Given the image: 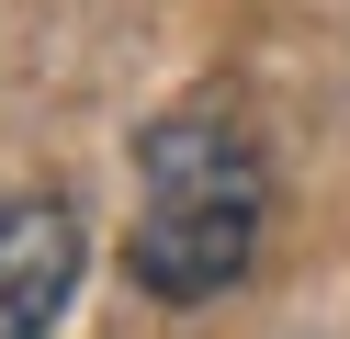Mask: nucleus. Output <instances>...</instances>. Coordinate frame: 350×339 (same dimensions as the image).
I'll use <instances>...</instances> for the list:
<instances>
[{
	"label": "nucleus",
	"mask_w": 350,
	"mask_h": 339,
	"mask_svg": "<svg viewBox=\"0 0 350 339\" xmlns=\"http://www.w3.org/2000/svg\"><path fill=\"white\" fill-rule=\"evenodd\" d=\"M136 283L159 294V305H204V294H226L237 271L260 260V203H271V181H260V136L237 125V113L192 102L170 113V125H147L136 147Z\"/></svg>",
	"instance_id": "obj_1"
},
{
	"label": "nucleus",
	"mask_w": 350,
	"mask_h": 339,
	"mask_svg": "<svg viewBox=\"0 0 350 339\" xmlns=\"http://www.w3.org/2000/svg\"><path fill=\"white\" fill-rule=\"evenodd\" d=\"M91 226L57 192H0V339H46L79 294Z\"/></svg>",
	"instance_id": "obj_2"
}]
</instances>
